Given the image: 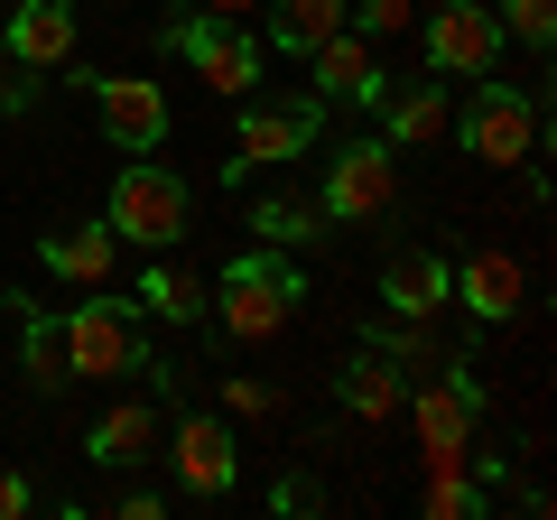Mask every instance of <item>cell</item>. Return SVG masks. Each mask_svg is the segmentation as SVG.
Segmentation results:
<instances>
[{
  "label": "cell",
  "mask_w": 557,
  "mask_h": 520,
  "mask_svg": "<svg viewBox=\"0 0 557 520\" xmlns=\"http://www.w3.org/2000/svg\"><path fill=\"white\" fill-rule=\"evenodd\" d=\"M214 317H223L233 344H270L278 325L298 317V270L278 251H242L233 270H223V288H214Z\"/></svg>",
  "instance_id": "6da1fadb"
},
{
  "label": "cell",
  "mask_w": 557,
  "mask_h": 520,
  "mask_svg": "<svg viewBox=\"0 0 557 520\" xmlns=\"http://www.w3.org/2000/svg\"><path fill=\"white\" fill-rule=\"evenodd\" d=\"M456 131H465V149H474V159H493V168H530L539 149H548V112H539L530 84H483L474 112H465Z\"/></svg>",
  "instance_id": "7a4b0ae2"
},
{
  "label": "cell",
  "mask_w": 557,
  "mask_h": 520,
  "mask_svg": "<svg viewBox=\"0 0 557 520\" xmlns=\"http://www.w3.org/2000/svg\"><path fill=\"white\" fill-rule=\"evenodd\" d=\"M186 205H196V196H186L177 168H121L112 214H102V223H112L121 242H139V251H168V242L186 233Z\"/></svg>",
  "instance_id": "3957f363"
},
{
  "label": "cell",
  "mask_w": 557,
  "mask_h": 520,
  "mask_svg": "<svg viewBox=\"0 0 557 520\" xmlns=\"http://www.w3.org/2000/svg\"><path fill=\"white\" fill-rule=\"evenodd\" d=\"M399 409L418 419L428 465H465V446H474V428H483V391H474V372H465V362H446V381H418Z\"/></svg>",
  "instance_id": "277c9868"
},
{
  "label": "cell",
  "mask_w": 557,
  "mask_h": 520,
  "mask_svg": "<svg viewBox=\"0 0 557 520\" xmlns=\"http://www.w3.org/2000/svg\"><path fill=\"white\" fill-rule=\"evenodd\" d=\"M391 205H399V149L391 140H354L325 168V196H317L325 223H381Z\"/></svg>",
  "instance_id": "5b68a950"
},
{
  "label": "cell",
  "mask_w": 557,
  "mask_h": 520,
  "mask_svg": "<svg viewBox=\"0 0 557 520\" xmlns=\"http://www.w3.org/2000/svg\"><path fill=\"white\" fill-rule=\"evenodd\" d=\"M139 362V325H131V307L121 298H84V307H65V372L75 381H121Z\"/></svg>",
  "instance_id": "8992f818"
},
{
  "label": "cell",
  "mask_w": 557,
  "mask_h": 520,
  "mask_svg": "<svg viewBox=\"0 0 557 520\" xmlns=\"http://www.w3.org/2000/svg\"><path fill=\"white\" fill-rule=\"evenodd\" d=\"M428 65L437 75H502V20H493V0H446V10H428Z\"/></svg>",
  "instance_id": "52a82bcc"
},
{
  "label": "cell",
  "mask_w": 557,
  "mask_h": 520,
  "mask_svg": "<svg viewBox=\"0 0 557 520\" xmlns=\"http://www.w3.org/2000/svg\"><path fill=\"white\" fill-rule=\"evenodd\" d=\"M168 47L205 75V94H251L260 84V38H242L233 20H168Z\"/></svg>",
  "instance_id": "ba28073f"
},
{
  "label": "cell",
  "mask_w": 557,
  "mask_h": 520,
  "mask_svg": "<svg viewBox=\"0 0 557 520\" xmlns=\"http://www.w3.org/2000/svg\"><path fill=\"white\" fill-rule=\"evenodd\" d=\"M94 84V112H102V131H112L131 159H149V149L168 140V94L149 75H84Z\"/></svg>",
  "instance_id": "9c48e42d"
},
{
  "label": "cell",
  "mask_w": 557,
  "mask_h": 520,
  "mask_svg": "<svg viewBox=\"0 0 557 520\" xmlns=\"http://www.w3.org/2000/svg\"><path fill=\"white\" fill-rule=\"evenodd\" d=\"M381 298H391V317H437V307H456V260L437 242H409L381 260Z\"/></svg>",
  "instance_id": "30bf717a"
},
{
  "label": "cell",
  "mask_w": 557,
  "mask_h": 520,
  "mask_svg": "<svg viewBox=\"0 0 557 520\" xmlns=\"http://www.w3.org/2000/svg\"><path fill=\"white\" fill-rule=\"evenodd\" d=\"M168 456H177V483H186V493H233V474H242L233 428H223V419H205V409L168 428Z\"/></svg>",
  "instance_id": "8fae6325"
},
{
  "label": "cell",
  "mask_w": 557,
  "mask_h": 520,
  "mask_svg": "<svg viewBox=\"0 0 557 520\" xmlns=\"http://www.w3.org/2000/svg\"><path fill=\"white\" fill-rule=\"evenodd\" d=\"M307 140H317V102H260L233 131V168H278V159H298Z\"/></svg>",
  "instance_id": "7c38bea8"
},
{
  "label": "cell",
  "mask_w": 557,
  "mask_h": 520,
  "mask_svg": "<svg viewBox=\"0 0 557 520\" xmlns=\"http://www.w3.org/2000/svg\"><path fill=\"white\" fill-rule=\"evenodd\" d=\"M307 65H317V94H325V102H381V94H391V84H381L372 38H362L354 20H344L325 47H307Z\"/></svg>",
  "instance_id": "4fadbf2b"
},
{
  "label": "cell",
  "mask_w": 557,
  "mask_h": 520,
  "mask_svg": "<svg viewBox=\"0 0 557 520\" xmlns=\"http://www.w3.org/2000/svg\"><path fill=\"white\" fill-rule=\"evenodd\" d=\"M456 307H474L483 325H511L520 307H530V270H520L511 251H474V260H456Z\"/></svg>",
  "instance_id": "5bb4252c"
},
{
  "label": "cell",
  "mask_w": 557,
  "mask_h": 520,
  "mask_svg": "<svg viewBox=\"0 0 557 520\" xmlns=\"http://www.w3.org/2000/svg\"><path fill=\"white\" fill-rule=\"evenodd\" d=\"M38 260L57 270L65 288H102L121 270V233H112V223H57V233L38 242Z\"/></svg>",
  "instance_id": "9a60e30c"
},
{
  "label": "cell",
  "mask_w": 557,
  "mask_h": 520,
  "mask_svg": "<svg viewBox=\"0 0 557 520\" xmlns=\"http://www.w3.org/2000/svg\"><path fill=\"white\" fill-rule=\"evenodd\" d=\"M0 47L20 65H38V75H57V65H75V10L65 0H28L20 20L0 28Z\"/></svg>",
  "instance_id": "2e32d148"
},
{
  "label": "cell",
  "mask_w": 557,
  "mask_h": 520,
  "mask_svg": "<svg viewBox=\"0 0 557 520\" xmlns=\"http://www.w3.org/2000/svg\"><path fill=\"white\" fill-rule=\"evenodd\" d=\"M159 437H168V419L149 400H121V409H102L94 419V465H149L159 456Z\"/></svg>",
  "instance_id": "e0dca14e"
},
{
  "label": "cell",
  "mask_w": 557,
  "mask_h": 520,
  "mask_svg": "<svg viewBox=\"0 0 557 520\" xmlns=\"http://www.w3.org/2000/svg\"><path fill=\"white\" fill-rule=\"evenodd\" d=\"M381 112H391V149H437L446 131H456V102H446V84H409V94H381Z\"/></svg>",
  "instance_id": "ac0fdd59"
},
{
  "label": "cell",
  "mask_w": 557,
  "mask_h": 520,
  "mask_svg": "<svg viewBox=\"0 0 557 520\" xmlns=\"http://www.w3.org/2000/svg\"><path fill=\"white\" fill-rule=\"evenodd\" d=\"M335 391H344V409H354V419L381 428V419H399V400H409V372H399L391 354H354Z\"/></svg>",
  "instance_id": "d6986e66"
},
{
  "label": "cell",
  "mask_w": 557,
  "mask_h": 520,
  "mask_svg": "<svg viewBox=\"0 0 557 520\" xmlns=\"http://www.w3.org/2000/svg\"><path fill=\"white\" fill-rule=\"evenodd\" d=\"M335 28H344V0H278V10H270L278 57H307V47H325Z\"/></svg>",
  "instance_id": "ffe728a7"
},
{
  "label": "cell",
  "mask_w": 557,
  "mask_h": 520,
  "mask_svg": "<svg viewBox=\"0 0 557 520\" xmlns=\"http://www.w3.org/2000/svg\"><path fill=\"white\" fill-rule=\"evenodd\" d=\"M139 307H159L168 325H205V307H214V298H205V280L186 270V260H159L149 288H139Z\"/></svg>",
  "instance_id": "44dd1931"
},
{
  "label": "cell",
  "mask_w": 557,
  "mask_h": 520,
  "mask_svg": "<svg viewBox=\"0 0 557 520\" xmlns=\"http://www.w3.org/2000/svg\"><path fill=\"white\" fill-rule=\"evenodd\" d=\"M20 362H28V381H38L47 400H57L65 381H75V372H65V325H57V317H28V325H20Z\"/></svg>",
  "instance_id": "7402d4cb"
},
{
  "label": "cell",
  "mask_w": 557,
  "mask_h": 520,
  "mask_svg": "<svg viewBox=\"0 0 557 520\" xmlns=\"http://www.w3.org/2000/svg\"><path fill=\"white\" fill-rule=\"evenodd\" d=\"M317 205H298V196H270V205H251V233L270 242V251H307V242H317Z\"/></svg>",
  "instance_id": "603a6c76"
},
{
  "label": "cell",
  "mask_w": 557,
  "mask_h": 520,
  "mask_svg": "<svg viewBox=\"0 0 557 520\" xmlns=\"http://www.w3.org/2000/svg\"><path fill=\"white\" fill-rule=\"evenodd\" d=\"M418 502H428V520H474L493 493H483V483H465V465H428V493H418Z\"/></svg>",
  "instance_id": "cb8c5ba5"
},
{
  "label": "cell",
  "mask_w": 557,
  "mask_h": 520,
  "mask_svg": "<svg viewBox=\"0 0 557 520\" xmlns=\"http://www.w3.org/2000/svg\"><path fill=\"white\" fill-rule=\"evenodd\" d=\"M493 20H502V28H511V38H520V47H548V38H557V0H502Z\"/></svg>",
  "instance_id": "d4e9b609"
},
{
  "label": "cell",
  "mask_w": 557,
  "mask_h": 520,
  "mask_svg": "<svg viewBox=\"0 0 557 520\" xmlns=\"http://www.w3.org/2000/svg\"><path fill=\"white\" fill-rule=\"evenodd\" d=\"M344 20H354L362 38H399V28L418 20V0H344Z\"/></svg>",
  "instance_id": "484cf974"
},
{
  "label": "cell",
  "mask_w": 557,
  "mask_h": 520,
  "mask_svg": "<svg viewBox=\"0 0 557 520\" xmlns=\"http://www.w3.org/2000/svg\"><path fill=\"white\" fill-rule=\"evenodd\" d=\"M214 391H223V409H233V419H278V391H270V381H214Z\"/></svg>",
  "instance_id": "4316f807"
},
{
  "label": "cell",
  "mask_w": 557,
  "mask_h": 520,
  "mask_svg": "<svg viewBox=\"0 0 557 520\" xmlns=\"http://www.w3.org/2000/svg\"><path fill=\"white\" fill-rule=\"evenodd\" d=\"M28 511H38V483L0 465V520H28Z\"/></svg>",
  "instance_id": "83f0119b"
},
{
  "label": "cell",
  "mask_w": 557,
  "mask_h": 520,
  "mask_svg": "<svg viewBox=\"0 0 557 520\" xmlns=\"http://www.w3.org/2000/svg\"><path fill=\"white\" fill-rule=\"evenodd\" d=\"M317 502H325L317 483H307V474H288V483H278V493H270V511H317Z\"/></svg>",
  "instance_id": "f1b7e54d"
},
{
  "label": "cell",
  "mask_w": 557,
  "mask_h": 520,
  "mask_svg": "<svg viewBox=\"0 0 557 520\" xmlns=\"http://www.w3.org/2000/svg\"><path fill=\"white\" fill-rule=\"evenodd\" d=\"M0 112H28V75H10V65H0Z\"/></svg>",
  "instance_id": "f546056e"
},
{
  "label": "cell",
  "mask_w": 557,
  "mask_h": 520,
  "mask_svg": "<svg viewBox=\"0 0 557 520\" xmlns=\"http://www.w3.org/2000/svg\"><path fill=\"white\" fill-rule=\"evenodd\" d=\"M242 10H260V0H205V20H242Z\"/></svg>",
  "instance_id": "4dcf8cb0"
},
{
  "label": "cell",
  "mask_w": 557,
  "mask_h": 520,
  "mask_svg": "<svg viewBox=\"0 0 557 520\" xmlns=\"http://www.w3.org/2000/svg\"><path fill=\"white\" fill-rule=\"evenodd\" d=\"M0 65H10V47H0Z\"/></svg>",
  "instance_id": "1f68e13d"
}]
</instances>
